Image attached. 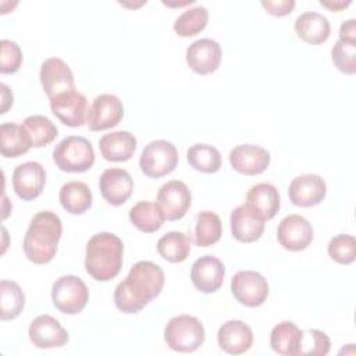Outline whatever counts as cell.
<instances>
[{"label": "cell", "mask_w": 356, "mask_h": 356, "mask_svg": "<svg viewBox=\"0 0 356 356\" xmlns=\"http://www.w3.org/2000/svg\"><path fill=\"white\" fill-rule=\"evenodd\" d=\"M164 281V271L159 264L149 260L135 263L127 278L115 286V307L127 314L140 312L150 300L160 295Z\"/></svg>", "instance_id": "obj_1"}, {"label": "cell", "mask_w": 356, "mask_h": 356, "mask_svg": "<svg viewBox=\"0 0 356 356\" xmlns=\"http://www.w3.org/2000/svg\"><path fill=\"white\" fill-rule=\"evenodd\" d=\"M63 234L60 217L43 210L36 213L24 236V253L35 264H46L51 261L57 253V245Z\"/></svg>", "instance_id": "obj_2"}, {"label": "cell", "mask_w": 356, "mask_h": 356, "mask_svg": "<svg viewBox=\"0 0 356 356\" xmlns=\"http://www.w3.org/2000/svg\"><path fill=\"white\" fill-rule=\"evenodd\" d=\"M124 245L111 232H97L86 243L85 270L96 281H110L122 267Z\"/></svg>", "instance_id": "obj_3"}, {"label": "cell", "mask_w": 356, "mask_h": 356, "mask_svg": "<svg viewBox=\"0 0 356 356\" xmlns=\"http://www.w3.org/2000/svg\"><path fill=\"white\" fill-rule=\"evenodd\" d=\"M53 161L61 171L85 172L95 163V150L86 138L70 135L53 149Z\"/></svg>", "instance_id": "obj_4"}, {"label": "cell", "mask_w": 356, "mask_h": 356, "mask_svg": "<svg viewBox=\"0 0 356 356\" xmlns=\"http://www.w3.org/2000/svg\"><path fill=\"white\" fill-rule=\"evenodd\" d=\"M164 339L168 348L175 352H195L204 342V327L196 317L179 314L167 323L164 328Z\"/></svg>", "instance_id": "obj_5"}, {"label": "cell", "mask_w": 356, "mask_h": 356, "mask_svg": "<svg viewBox=\"0 0 356 356\" xmlns=\"http://www.w3.org/2000/svg\"><path fill=\"white\" fill-rule=\"evenodd\" d=\"M178 164V150L168 140L157 139L149 142L140 153V171L149 178H161L171 174Z\"/></svg>", "instance_id": "obj_6"}, {"label": "cell", "mask_w": 356, "mask_h": 356, "mask_svg": "<svg viewBox=\"0 0 356 356\" xmlns=\"http://www.w3.org/2000/svg\"><path fill=\"white\" fill-rule=\"evenodd\" d=\"M54 307L64 314H76L83 310L89 300L86 284L76 275H63L51 286Z\"/></svg>", "instance_id": "obj_7"}, {"label": "cell", "mask_w": 356, "mask_h": 356, "mask_svg": "<svg viewBox=\"0 0 356 356\" xmlns=\"http://www.w3.org/2000/svg\"><path fill=\"white\" fill-rule=\"evenodd\" d=\"M231 292L241 305L257 307L268 296V282L257 271L241 270L231 280Z\"/></svg>", "instance_id": "obj_8"}, {"label": "cell", "mask_w": 356, "mask_h": 356, "mask_svg": "<svg viewBox=\"0 0 356 356\" xmlns=\"http://www.w3.org/2000/svg\"><path fill=\"white\" fill-rule=\"evenodd\" d=\"M124 117V106L118 96L103 93L93 99L88 108L86 124L90 131L99 132L120 124Z\"/></svg>", "instance_id": "obj_9"}, {"label": "cell", "mask_w": 356, "mask_h": 356, "mask_svg": "<svg viewBox=\"0 0 356 356\" xmlns=\"http://www.w3.org/2000/svg\"><path fill=\"white\" fill-rule=\"evenodd\" d=\"M157 203L161 207L165 220H181L192 204V195L185 182L171 179L163 184L157 192Z\"/></svg>", "instance_id": "obj_10"}, {"label": "cell", "mask_w": 356, "mask_h": 356, "mask_svg": "<svg viewBox=\"0 0 356 356\" xmlns=\"http://www.w3.org/2000/svg\"><path fill=\"white\" fill-rule=\"evenodd\" d=\"M50 100L51 113L67 127H82L86 122L88 100L83 93L72 89L63 92Z\"/></svg>", "instance_id": "obj_11"}, {"label": "cell", "mask_w": 356, "mask_h": 356, "mask_svg": "<svg viewBox=\"0 0 356 356\" xmlns=\"http://www.w3.org/2000/svg\"><path fill=\"white\" fill-rule=\"evenodd\" d=\"M277 239L289 252L305 250L313 241L312 224L303 216L289 214L278 224Z\"/></svg>", "instance_id": "obj_12"}, {"label": "cell", "mask_w": 356, "mask_h": 356, "mask_svg": "<svg viewBox=\"0 0 356 356\" xmlns=\"http://www.w3.org/2000/svg\"><path fill=\"white\" fill-rule=\"evenodd\" d=\"M46 184V170L38 161H26L13 171V188L22 200H33L40 196Z\"/></svg>", "instance_id": "obj_13"}, {"label": "cell", "mask_w": 356, "mask_h": 356, "mask_svg": "<svg viewBox=\"0 0 356 356\" xmlns=\"http://www.w3.org/2000/svg\"><path fill=\"white\" fill-rule=\"evenodd\" d=\"M40 83L49 99L75 89L74 74L67 63L58 57L46 58L40 65Z\"/></svg>", "instance_id": "obj_14"}, {"label": "cell", "mask_w": 356, "mask_h": 356, "mask_svg": "<svg viewBox=\"0 0 356 356\" xmlns=\"http://www.w3.org/2000/svg\"><path fill=\"white\" fill-rule=\"evenodd\" d=\"M31 342L39 349L60 348L68 342L67 330L50 314H40L35 317L28 328Z\"/></svg>", "instance_id": "obj_15"}, {"label": "cell", "mask_w": 356, "mask_h": 356, "mask_svg": "<svg viewBox=\"0 0 356 356\" xmlns=\"http://www.w3.org/2000/svg\"><path fill=\"white\" fill-rule=\"evenodd\" d=\"M221 47L218 42L210 38H202L191 43L186 49V64L199 75L214 72L221 61Z\"/></svg>", "instance_id": "obj_16"}, {"label": "cell", "mask_w": 356, "mask_h": 356, "mask_svg": "<svg viewBox=\"0 0 356 356\" xmlns=\"http://www.w3.org/2000/svg\"><path fill=\"white\" fill-rule=\"evenodd\" d=\"M225 267L216 256H202L196 259L191 268V280L193 286L203 293L218 291L224 282Z\"/></svg>", "instance_id": "obj_17"}, {"label": "cell", "mask_w": 356, "mask_h": 356, "mask_svg": "<svg viewBox=\"0 0 356 356\" xmlns=\"http://www.w3.org/2000/svg\"><path fill=\"white\" fill-rule=\"evenodd\" d=\"M327 193L325 181L317 174L295 177L288 186L289 200L299 207H312L323 202Z\"/></svg>", "instance_id": "obj_18"}, {"label": "cell", "mask_w": 356, "mask_h": 356, "mask_svg": "<svg viewBox=\"0 0 356 356\" xmlns=\"http://www.w3.org/2000/svg\"><path fill=\"white\" fill-rule=\"evenodd\" d=\"M228 159L231 167L245 175H257L264 172L271 160L267 149L252 143L235 146L229 152Z\"/></svg>", "instance_id": "obj_19"}, {"label": "cell", "mask_w": 356, "mask_h": 356, "mask_svg": "<svg viewBox=\"0 0 356 356\" xmlns=\"http://www.w3.org/2000/svg\"><path fill=\"white\" fill-rule=\"evenodd\" d=\"M99 188L103 199L111 206L124 204L134 191L131 174L124 168H107L99 178Z\"/></svg>", "instance_id": "obj_20"}, {"label": "cell", "mask_w": 356, "mask_h": 356, "mask_svg": "<svg viewBox=\"0 0 356 356\" xmlns=\"http://www.w3.org/2000/svg\"><path fill=\"white\" fill-rule=\"evenodd\" d=\"M217 342L225 353L241 355L252 348L253 332L242 320H228L218 328Z\"/></svg>", "instance_id": "obj_21"}, {"label": "cell", "mask_w": 356, "mask_h": 356, "mask_svg": "<svg viewBox=\"0 0 356 356\" xmlns=\"http://www.w3.org/2000/svg\"><path fill=\"white\" fill-rule=\"evenodd\" d=\"M245 204L263 221L271 220L278 213L281 204L278 189L270 182L256 184L248 191Z\"/></svg>", "instance_id": "obj_22"}, {"label": "cell", "mask_w": 356, "mask_h": 356, "mask_svg": "<svg viewBox=\"0 0 356 356\" xmlns=\"http://www.w3.org/2000/svg\"><path fill=\"white\" fill-rule=\"evenodd\" d=\"M232 236L243 243H250L263 235L264 221L245 203L236 206L229 217Z\"/></svg>", "instance_id": "obj_23"}, {"label": "cell", "mask_w": 356, "mask_h": 356, "mask_svg": "<svg viewBox=\"0 0 356 356\" xmlns=\"http://www.w3.org/2000/svg\"><path fill=\"white\" fill-rule=\"evenodd\" d=\"M305 332L292 321H281L273 327L270 334L271 349L282 356L302 355Z\"/></svg>", "instance_id": "obj_24"}, {"label": "cell", "mask_w": 356, "mask_h": 356, "mask_svg": "<svg viewBox=\"0 0 356 356\" xmlns=\"http://www.w3.org/2000/svg\"><path fill=\"white\" fill-rule=\"evenodd\" d=\"M99 149L107 161H128L136 150V138L128 131L104 134L99 139Z\"/></svg>", "instance_id": "obj_25"}, {"label": "cell", "mask_w": 356, "mask_h": 356, "mask_svg": "<svg viewBox=\"0 0 356 356\" xmlns=\"http://www.w3.org/2000/svg\"><path fill=\"white\" fill-rule=\"evenodd\" d=\"M293 29L303 42L309 44H321L330 38L331 25L323 14L306 11L295 19Z\"/></svg>", "instance_id": "obj_26"}, {"label": "cell", "mask_w": 356, "mask_h": 356, "mask_svg": "<svg viewBox=\"0 0 356 356\" xmlns=\"http://www.w3.org/2000/svg\"><path fill=\"white\" fill-rule=\"evenodd\" d=\"M32 147V140L24 125L4 122L0 125V152L7 159L19 157Z\"/></svg>", "instance_id": "obj_27"}, {"label": "cell", "mask_w": 356, "mask_h": 356, "mask_svg": "<svg viewBox=\"0 0 356 356\" xmlns=\"http://www.w3.org/2000/svg\"><path fill=\"white\" fill-rule=\"evenodd\" d=\"M58 199L63 209L71 214H83L92 206V192L82 181H70L60 188Z\"/></svg>", "instance_id": "obj_28"}, {"label": "cell", "mask_w": 356, "mask_h": 356, "mask_svg": "<svg viewBox=\"0 0 356 356\" xmlns=\"http://www.w3.org/2000/svg\"><path fill=\"white\" fill-rule=\"evenodd\" d=\"M164 213L159 203L142 200L129 210V221L142 232H156L164 224Z\"/></svg>", "instance_id": "obj_29"}, {"label": "cell", "mask_w": 356, "mask_h": 356, "mask_svg": "<svg viewBox=\"0 0 356 356\" xmlns=\"http://www.w3.org/2000/svg\"><path fill=\"white\" fill-rule=\"evenodd\" d=\"M159 254L170 263L186 260L191 252V238L179 231H170L157 241Z\"/></svg>", "instance_id": "obj_30"}, {"label": "cell", "mask_w": 356, "mask_h": 356, "mask_svg": "<svg viewBox=\"0 0 356 356\" xmlns=\"http://www.w3.org/2000/svg\"><path fill=\"white\" fill-rule=\"evenodd\" d=\"M222 235L221 220L218 214L204 210L196 214L195 243L199 248H207L220 241Z\"/></svg>", "instance_id": "obj_31"}, {"label": "cell", "mask_w": 356, "mask_h": 356, "mask_svg": "<svg viewBox=\"0 0 356 356\" xmlns=\"http://www.w3.org/2000/svg\"><path fill=\"white\" fill-rule=\"evenodd\" d=\"M0 295H1L0 318L3 321L17 318L22 313L25 306V295L21 286L15 281L1 280Z\"/></svg>", "instance_id": "obj_32"}, {"label": "cell", "mask_w": 356, "mask_h": 356, "mask_svg": "<svg viewBox=\"0 0 356 356\" xmlns=\"http://www.w3.org/2000/svg\"><path fill=\"white\" fill-rule=\"evenodd\" d=\"M188 163L196 171L204 174L217 172L221 167V154L218 149L207 143H196L186 152Z\"/></svg>", "instance_id": "obj_33"}, {"label": "cell", "mask_w": 356, "mask_h": 356, "mask_svg": "<svg viewBox=\"0 0 356 356\" xmlns=\"http://www.w3.org/2000/svg\"><path fill=\"white\" fill-rule=\"evenodd\" d=\"M209 21V11L203 6H195L185 10L174 22V32L181 38H189L200 33Z\"/></svg>", "instance_id": "obj_34"}, {"label": "cell", "mask_w": 356, "mask_h": 356, "mask_svg": "<svg viewBox=\"0 0 356 356\" xmlns=\"http://www.w3.org/2000/svg\"><path fill=\"white\" fill-rule=\"evenodd\" d=\"M22 125L31 136L32 147H43L51 143L58 135L57 127L47 117L40 114L28 115Z\"/></svg>", "instance_id": "obj_35"}, {"label": "cell", "mask_w": 356, "mask_h": 356, "mask_svg": "<svg viewBox=\"0 0 356 356\" xmlns=\"http://www.w3.org/2000/svg\"><path fill=\"white\" fill-rule=\"evenodd\" d=\"M331 58L338 71L346 75L356 74V42L338 39L331 49Z\"/></svg>", "instance_id": "obj_36"}, {"label": "cell", "mask_w": 356, "mask_h": 356, "mask_svg": "<svg viewBox=\"0 0 356 356\" xmlns=\"http://www.w3.org/2000/svg\"><path fill=\"white\" fill-rule=\"evenodd\" d=\"M328 256L338 264H350L356 259V239L352 235L341 234L330 239Z\"/></svg>", "instance_id": "obj_37"}, {"label": "cell", "mask_w": 356, "mask_h": 356, "mask_svg": "<svg viewBox=\"0 0 356 356\" xmlns=\"http://www.w3.org/2000/svg\"><path fill=\"white\" fill-rule=\"evenodd\" d=\"M1 56H0V72L1 74H14L19 70L22 64V51L19 46L8 39L0 42Z\"/></svg>", "instance_id": "obj_38"}, {"label": "cell", "mask_w": 356, "mask_h": 356, "mask_svg": "<svg viewBox=\"0 0 356 356\" xmlns=\"http://www.w3.org/2000/svg\"><path fill=\"white\" fill-rule=\"evenodd\" d=\"M307 334L313 339V345L309 346V349L305 350L303 355H312V356H325L330 352L331 341L328 335L320 330H309Z\"/></svg>", "instance_id": "obj_39"}, {"label": "cell", "mask_w": 356, "mask_h": 356, "mask_svg": "<svg viewBox=\"0 0 356 356\" xmlns=\"http://www.w3.org/2000/svg\"><path fill=\"white\" fill-rule=\"evenodd\" d=\"M261 6L268 14L274 17H285L293 11L295 0H263Z\"/></svg>", "instance_id": "obj_40"}, {"label": "cell", "mask_w": 356, "mask_h": 356, "mask_svg": "<svg viewBox=\"0 0 356 356\" xmlns=\"http://www.w3.org/2000/svg\"><path fill=\"white\" fill-rule=\"evenodd\" d=\"M339 39L356 42V19L350 18L341 24L339 26Z\"/></svg>", "instance_id": "obj_41"}, {"label": "cell", "mask_w": 356, "mask_h": 356, "mask_svg": "<svg viewBox=\"0 0 356 356\" xmlns=\"http://www.w3.org/2000/svg\"><path fill=\"white\" fill-rule=\"evenodd\" d=\"M0 90H1V110H0V113L4 114L8 110V107L13 104V93H11V90L8 89V86L6 83L0 85Z\"/></svg>", "instance_id": "obj_42"}, {"label": "cell", "mask_w": 356, "mask_h": 356, "mask_svg": "<svg viewBox=\"0 0 356 356\" xmlns=\"http://www.w3.org/2000/svg\"><path fill=\"white\" fill-rule=\"evenodd\" d=\"M320 4L330 11H341L342 8L348 7L350 4V0L343 1V0H320Z\"/></svg>", "instance_id": "obj_43"}]
</instances>
